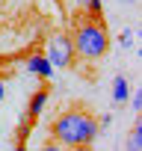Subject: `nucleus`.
Masks as SVG:
<instances>
[{
	"instance_id": "f257e3e1",
	"label": "nucleus",
	"mask_w": 142,
	"mask_h": 151,
	"mask_svg": "<svg viewBox=\"0 0 142 151\" xmlns=\"http://www.w3.org/2000/svg\"><path fill=\"white\" fill-rule=\"evenodd\" d=\"M101 127L95 113L86 107H68L50 122V139L59 142L62 148H74V145H95Z\"/></svg>"
},
{
	"instance_id": "f03ea898",
	"label": "nucleus",
	"mask_w": 142,
	"mask_h": 151,
	"mask_svg": "<svg viewBox=\"0 0 142 151\" xmlns=\"http://www.w3.org/2000/svg\"><path fill=\"white\" fill-rule=\"evenodd\" d=\"M71 42H74V53L80 59H101L110 50V36H107V27L101 24V18H86L74 30Z\"/></svg>"
},
{
	"instance_id": "7ed1b4c3",
	"label": "nucleus",
	"mask_w": 142,
	"mask_h": 151,
	"mask_svg": "<svg viewBox=\"0 0 142 151\" xmlns=\"http://www.w3.org/2000/svg\"><path fill=\"white\" fill-rule=\"evenodd\" d=\"M44 59L50 62V68H68V65H74L77 53H74V42H71V36H65V33L50 36L47 50H44Z\"/></svg>"
},
{
	"instance_id": "20e7f679",
	"label": "nucleus",
	"mask_w": 142,
	"mask_h": 151,
	"mask_svg": "<svg viewBox=\"0 0 142 151\" xmlns=\"http://www.w3.org/2000/svg\"><path fill=\"white\" fill-rule=\"evenodd\" d=\"M47 98H50V89H47V86H42V89H39V92L30 98V107H27V119H30V122H36V119L44 113Z\"/></svg>"
},
{
	"instance_id": "39448f33",
	"label": "nucleus",
	"mask_w": 142,
	"mask_h": 151,
	"mask_svg": "<svg viewBox=\"0 0 142 151\" xmlns=\"http://www.w3.org/2000/svg\"><path fill=\"white\" fill-rule=\"evenodd\" d=\"M27 71L36 74V77H42V80H50V74H53V68H50V62L44 59V53H33V56L27 59Z\"/></svg>"
},
{
	"instance_id": "423d86ee",
	"label": "nucleus",
	"mask_w": 142,
	"mask_h": 151,
	"mask_svg": "<svg viewBox=\"0 0 142 151\" xmlns=\"http://www.w3.org/2000/svg\"><path fill=\"white\" fill-rule=\"evenodd\" d=\"M127 98H130L127 77H124V74H115V80H113V101H115V104H124Z\"/></svg>"
},
{
	"instance_id": "0eeeda50",
	"label": "nucleus",
	"mask_w": 142,
	"mask_h": 151,
	"mask_svg": "<svg viewBox=\"0 0 142 151\" xmlns=\"http://www.w3.org/2000/svg\"><path fill=\"white\" fill-rule=\"evenodd\" d=\"M127 151H142V119L133 124V130L127 133Z\"/></svg>"
},
{
	"instance_id": "6e6552de",
	"label": "nucleus",
	"mask_w": 142,
	"mask_h": 151,
	"mask_svg": "<svg viewBox=\"0 0 142 151\" xmlns=\"http://www.w3.org/2000/svg\"><path fill=\"white\" fill-rule=\"evenodd\" d=\"M83 3H86L89 18H101V12H104V3H101V0H83Z\"/></svg>"
},
{
	"instance_id": "1a4fd4ad",
	"label": "nucleus",
	"mask_w": 142,
	"mask_h": 151,
	"mask_svg": "<svg viewBox=\"0 0 142 151\" xmlns=\"http://www.w3.org/2000/svg\"><path fill=\"white\" fill-rule=\"evenodd\" d=\"M39 151H65V148H62L59 142H53V139H47V142H42V148H39Z\"/></svg>"
},
{
	"instance_id": "9d476101",
	"label": "nucleus",
	"mask_w": 142,
	"mask_h": 151,
	"mask_svg": "<svg viewBox=\"0 0 142 151\" xmlns=\"http://www.w3.org/2000/svg\"><path fill=\"white\" fill-rule=\"evenodd\" d=\"M130 42H133V33L124 30V33H121V47H130Z\"/></svg>"
},
{
	"instance_id": "9b49d317",
	"label": "nucleus",
	"mask_w": 142,
	"mask_h": 151,
	"mask_svg": "<svg viewBox=\"0 0 142 151\" xmlns=\"http://www.w3.org/2000/svg\"><path fill=\"white\" fill-rule=\"evenodd\" d=\"M130 104H133V110H142V92H133Z\"/></svg>"
},
{
	"instance_id": "f8f14e48",
	"label": "nucleus",
	"mask_w": 142,
	"mask_h": 151,
	"mask_svg": "<svg viewBox=\"0 0 142 151\" xmlns=\"http://www.w3.org/2000/svg\"><path fill=\"white\" fill-rule=\"evenodd\" d=\"M65 151H95V145H74V148H65Z\"/></svg>"
},
{
	"instance_id": "ddd939ff",
	"label": "nucleus",
	"mask_w": 142,
	"mask_h": 151,
	"mask_svg": "<svg viewBox=\"0 0 142 151\" xmlns=\"http://www.w3.org/2000/svg\"><path fill=\"white\" fill-rule=\"evenodd\" d=\"M110 119H113V116H110V113H104V116L98 119V127H107V124H110Z\"/></svg>"
},
{
	"instance_id": "4468645a",
	"label": "nucleus",
	"mask_w": 142,
	"mask_h": 151,
	"mask_svg": "<svg viewBox=\"0 0 142 151\" xmlns=\"http://www.w3.org/2000/svg\"><path fill=\"white\" fill-rule=\"evenodd\" d=\"M3 98H6V83L0 80V101H3Z\"/></svg>"
},
{
	"instance_id": "2eb2a0df",
	"label": "nucleus",
	"mask_w": 142,
	"mask_h": 151,
	"mask_svg": "<svg viewBox=\"0 0 142 151\" xmlns=\"http://www.w3.org/2000/svg\"><path fill=\"white\" fill-rule=\"evenodd\" d=\"M12 151H27V145H21V142H15V148Z\"/></svg>"
},
{
	"instance_id": "dca6fc26",
	"label": "nucleus",
	"mask_w": 142,
	"mask_h": 151,
	"mask_svg": "<svg viewBox=\"0 0 142 151\" xmlns=\"http://www.w3.org/2000/svg\"><path fill=\"white\" fill-rule=\"evenodd\" d=\"M118 3H133V0H118Z\"/></svg>"
},
{
	"instance_id": "f3484780",
	"label": "nucleus",
	"mask_w": 142,
	"mask_h": 151,
	"mask_svg": "<svg viewBox=\"0 0 142 151\" xmlns=\"http://www.w3.org/2000/svg\"><path fill=\"white\" fill-rule=\"evenodd\" d=\"M0 133H3V127H0Z\"/></svg>"
}]
</instances>
